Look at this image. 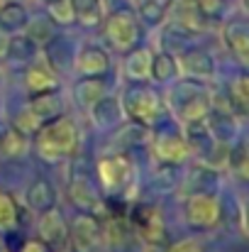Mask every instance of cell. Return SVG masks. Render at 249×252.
Returning a JSON list of instances; mask_svg holds the SVG:
<instances>
[{
  "instance_id": "cell-1",
  "label": "cell",
  "mask_w": 249,
  "mask_h": 252,
  "mask_svg": "<svg viewBox=\"0 0 249 252\" xmlns=\"http://www.w3.org/2000/svg\"><path fill=\"white\" fill-rule=\"evenodd\" d=\"M39 152L47 159H61L79 147V127L69 115H56L39 125Z\"/></svg>"
},
{
  "instance_id": "cell-2",
  "label": "cell",
  "mask_w": 249,
  "mask_h": 252,
  "mask_svg": "<svg viewBox=\"0 0 249 252\" xmlns=\"http://www.w3.org/2000/svg\"><path fill=\"white\" fill-rule=\"evenodd\" d=\"M105 37L108 42L117 49V52H127L135 47L137 37H139V30H137V20L132 12L127 10H117L108 17L105 22Z\"/></svg>"
},
{
  "instance_id": "cell-3",
  "label": "cell",
  "mask_w": 249,
  "mask_h": 252,
  "mask_svg": "<svg viewBox=\"0 0 249 252\" xmlns=\"http://www.w3.org/2000/svg\"><path fill=\"white\" fill-rule=\"evenodd\" d=\"M186 218L193 228H213L220 220V203L210 193H195L188 198Z\"/></svg>"
},
{
  "instance_id": "cell-4",
  "label": "cell",
  "mask_w": 249,
  "mask_h": 252,
  "mask_svg": "<svg viewBox=\"0 0 249 252\" xmlns=\"http://www.w3.org/2000/svg\"><path fill=\"white\" fill-rule=\"evenodd\" d=\"M98 176L103 181V186L117 191L130 176H132V164L125 155H112V157H105L100 159L98 164Z\"/></svg>"
},
{
  "instance_id": "cell-5",
  "label": "cell",
  "mask_w": 249,
  "mask_h": 252,
  "mask_svg": "<svg viewBox=\"0 0 249 252\" xmlns=\"http://www.w3.org/2000/svg\"><path fill=\"white\" fill-rule=\"evenodd\" d=\"M98 235L100 228L95 223V218H90L88 213L76 216L74 225H71V243H74V252H93L98 245Z\"/></svg>"
},
{
  "instance_id": "cell-6",
  "label": "cell",
  "mask_w": 249,
  "mask_h": 252,
  "mask_svg": "<svg viewBox=\"0 0 249 252\" xmlns=\"http://www.w3.org/2000/svg\"><path fill=\"white\" fill-rule=\"evenodd\" d=\"M74 66L83 76H103L108 71V66H110V59H108V54L100 47L83 44L81 52L74 57Z\"/></svg>"
},
{
  "instance_id": "cell-7",
  "label": "cell",
  "mask_w": 249,
  "mask_h": 252,
  "mask_svg": "<svg viewBox=\"0 0 249 252\" xmlns=\"http://www.w3.org/2000/svg\"><path fill=\"white\" fill-rule=\"evenodd\" d=\"M29 110H32V115H34L39 123H47V120L61 115V110H64V100H61V95H59L54 88H49V91H39V93L32 98Z\"/></svg>"
},
{
  "instance_id": "cell-8",
  "label": "cell",
  "mask_w": 249,
  "mask_h": 252,
  "mask_svg": "<svg viewBox=\"0 0 249 252\" xmlns=\"http://www.w3.org/2000/svg\"><path fill=\"white\" fill-rule=\"evenodd\" d=\"M25 201H27V206H29L34 213H44V211L54 208V203H56V189H54L47 179H37V181L27 189Z\"/></svg>"
},
{
  "instance_id": "cell-9",
  "label": "cell",
  "mask_w": 249,
  "mask_h": 252,
  "mask_svg": "<svg viewBox=\"0 0 249 252\" xmlns=\"http://www.w3.org/2000/svg\"><path fill=\"white\" fill-rule=\"evenodd\" d=\"M66 233H69V228H66V223H64V218H61V213L56 208H49V211L42 213V218H39V235H42L44 245L61 243L66 238Z\"/></svg>"
},
{
  "instance_id": "cell-10",
  "label": "cell",
  "mask_w": 249,
  "mask_h": 252,
  "mask_svg": "<svg viewBox=\"0 0 249 252\" xmlns=\"http://www.w3.org/2000/svg\"><path fill=\"white\" fill-rule=\"evenodd\" d=\"M168 15L171 20L183 27V30H195L200 25V5L195 0H171V7H168Z\"/></svg>"
},
{
  "instance_id": "cell-11",
  "label": "cell",
  "mask_w": 249,
  "mask_h": 252,
  "mask_svg": "<svg viewBox=\"0 0 249 252\" xmlns=\"http://www.w3.org/2000/svg\"><path fill=\"white\" fill-rule=\"evenodd\" d=\"M130 113L139 120H154L157 110H159V100L154 95V91H147V88H137L132 95H130Z\"/></svg>"
},
{
  "instance_id": "cell-12",
  "label": "cell",
  "mask_w": 249,
  "mask_h": 252,
  "mask_svg": "<svg viewBox=\"0 0 249 252\" xmlns=\"http://www.w3.org/2000/svg\"><path fill=\"white\" fill-rule=\"evenodd\" d=\"M22 27H27V10L20 2L0 5V30L5 34H12V32H17Z\"/></svg>"
},
{
  "instance_id": "cell-13",
  "label": "cell",
  "mask_w": 249,
  "mask_h": 252,
  "mask_svg": "<svg viewBox=\"0 0 249 252\" xmlns=\"http://www.w3.org/2000/svg\"><path fill=\"white\" fill-rule=\"evenodd\" d=\"M56 84H59L56 71H54V66L47 64V62H39V64H34V66L27 71V86H29L34 93L49 91V88H54Z\"/></svg>"
},
{
  "instance_id": "cell-14",
  "label": "cell",
  "mask_w": 249,
  "mask_h": 252,
  "mask_svg": "<svg viewBox=\"0 0 249 252\" xmlns=\"http://www.w3.org/2000/svg\"><path fill=\"white\" fill-rule=\"evenodd\" d=\"M130 52V57H127V64H125V69H127V76L130 79H137V81H142V79H149V71H152V52L149 49H127Z\"/></svg>"
},
{
  "instance_id": "cell-15",
  "label": "cell",
  "mask_w": 249,
  "mask_h": 252,
  "mask_svg": "<svg viewBox=\"0 0 249 252\" xmlns=\"http://www.w3.org/2000/svg\"><path fill=\"white\" fill-rule=\"evenodd\" d=\"M157 155L164 162H181L186 157V145L181 137L173 135H159L157 137Z\"/></svg>"
},
{
  "instance_id": "cell-16",
  "label": "cell",
  "mask_w": 249,
  "mask_h": 252,
  "mask_svg": "<svg viewBox=\"0 0 249 252\" xmlns=\"http://www.w3.org/2000/svg\"><path fill=\"white\" fill-rule=\"evenodd\" d=\"M181 66L186 69V74H193V76H210L215 71V64L213 59L205 54V52H188L183 59H181Z\"/></svg>"
},
{
  "instance_id": "cell-17",
  "label": "cell",
  "mask_w": 249,
  "mask_h": 252,
  "mask_svg": "<svg viewBox=\"0 0 249 252\" xmlns=\"http://www.w3.org/2000/svg\"><path fill=\"white\" fill-rule=\"evenodd\" d=\"M17 223H20V211H17L15 198H12L7 191H0V230L7 233V230H12Z\"/></svg>"
},
{
  "instance_id": "cell-18",
  "label": "cell",
  "mask_w": 249,
  "mask_h": 252,
  "mask_svg": "<svg viewBox=\"0 0 249 252\" xmlns=\"http://www.w3.org/2000/svg\"><path fill=\"white\" fill-rule=\"evenodd\" d=\"M76 20H81L85 25H93L100 17V0H71Z\"/></svg>"
},
{
  "instance_id": "cell-19",
  "label": "cell",
  "mask_w": 249,
  "mask_h": 252,
  "mask_svg": "<svg viewBox=\"0 0 249 252\" xmlns=\"http://www.w3.org/2000/svg\"><path fill=\"white\" fill-rule=\"evenodd\" d=\"M173 74H176V62L168 54L152 57V71H149V76H154L157 81H168Z\"/></svg>"
},
{
  "instance_id": "cell-20",
  "label": "cell",
  "mask_w": 249,
  "mask_h": 252,
  "mask_svg": "<svg viewBox=\"0 0 249 252\" xmlns=\"http://www.w3.org/2000/svg\"><path fill=\"white\" fill-rule=\"evenodd\" d=\"M49 15H52V20L59 22V25H71V22H76V12H74L71 0H54V2H49Z\"/></svg>"
},
{
  "instance_id": "cell-21",
  "label": "cell",
  "mask_w": 249,
  "mask_h": 252,
  "mask_svg": "<svg viewBox=\"0 0 249 252\" xmlns=\"http://www.w3.org/2000/svg\"><path fill=\"white\" fill-rule=\"evenodd\" d=\"M227 42H230V44L237 42V44L232 47V52H237L240 57H245V52H247V27H245L242 20H240V22H232V25L227 27Z\"/></svg>"
},
{
  "instance_id": "cell-22",
  "label": "cell",
  "mask_w": 249,
  "mask_h": 252,
  "mask_svg": "<svg viewBox=\"0 0 249 252\" xmlns=\"http://www.w3.org/2000/svg\"><path fill=\"white\" fill-rule=\"evenodd\" d=\"M34 27H29V32H27V37L37 44V42H44V39H52V34H54V25L49 22V20H37V22H32Z\"/></svg>"
},
{
  "instance_id": "cell-23",
  "label": "cell",
  "mask_w": 249,
  "mask_h": 252,
  "mask_svg": "<svg viewBox=\"0 0 249 252\" xmlns=\"http://www.w3.org/2000/svg\"><path fill=\"white\" fill-rule=\"evenodd\" d=\"M168 252H203V250H200V245L195 240H178L176 245L168 248Z\"/></svg>"
},
{
  "instance_id": "cell-24",
  "label": "cell",
  "mask_w": 249,
  "mask_h": 252,
  "mask_svg": "<svg viewBox=\"0 0 249 252\" xmlns=\"http://www.w3.org/2000/svg\"><path fill=\"white\" fill-rule=\"evenodd\" d=\"M20 252H47V245L42 240H29V243H25V248Z\"/></svg>"
},
{
  "instance_id": "cell-25",
  "label": "cell",
  "mask_w": 249,
  "mask_h": 252,
  "mask_svg": "<svg viewBox=\"0 0 249 252\" xmlns=\"http://www.w3.org/2000/svg\"><path fill=\"white\" fill-rule=\"evenodd\" d=\"M7 47H10V39H7V34L0 30V57H5V54H7Z\"/></svg>"
},
{
  "instance_id": "cell-26",
  "label": "cell",
  "mask_w": 249,
  "mask_h": 252,
  "mask_svg": "<svg viewBox=\"0 0 249 252\" xmlns=\"http://www.w3.org/2000/svg\"><path fill=\"white\" fill-rule=\"evenodd\" d=\"M5 135H7V127L0 125V155H2V145H5Z\"/></svg>"
},
{
  "instance_id": "cell-27",
  "label": "cell",
  "mask_w": 249,
  "mask_h": 252,
  "mask_svg": "<svg viewBox=\"0 0 249 252\" xmlns=\"http://www.w3.org/2000/svg\"><path fill=\"white\" fill-rule=\"evenodd\" d=\"M195 2H198V5H200V10H203V7H208V5H218L220 0H195Z\"/></svg>"
},
{
  "instance_id": "cell-28",
  "label": "cell",
  "mask_w": 249,
  "mask_h": 252,
  "mask_svg": "<svg viewBox=\"0 0 249 252\" xmlns=\"http://www.w3.org/2000/svg\"><path fill=\"white\" fill-rule=\"evenodd\" d=\"M42 2H47V5H49V2H54V0H42Z\"/></svg>"
}]
</instances>
